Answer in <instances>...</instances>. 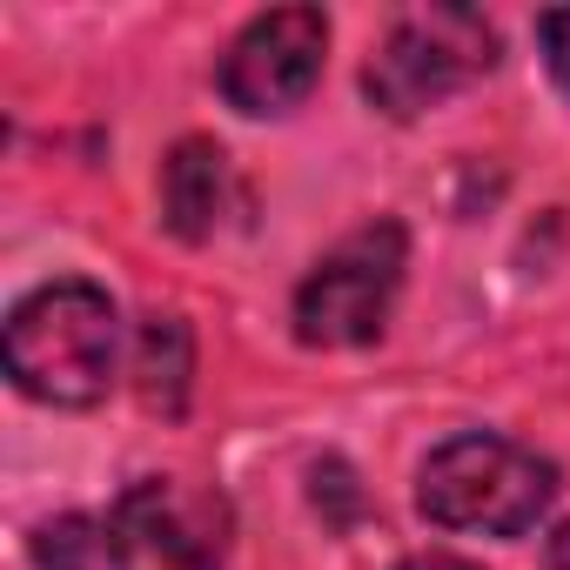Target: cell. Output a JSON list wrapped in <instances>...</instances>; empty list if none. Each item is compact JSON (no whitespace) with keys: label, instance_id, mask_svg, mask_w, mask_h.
<instances>
[{"label":"cell","instance_id":"obj_1","mask_svg":"<svg viewBox=\"0 0 570 570\" xmlns=\"http://www.w3.org/2000/svg\"><path fill=\"white\" fill-rule=\"evenodd\" d=\"M115 303L95 282H48V289L21 296L8 316V376L21 396L55 403V410H88L108 396L115 376Z\"/></svg>","mask_w":570,"mask_h":570},{"label":"cell","instance_id":"obj_2","mask_svg":"<svg viewBox=\"0 0 570 570\" xmlns=\"http://www.w3.org/2000/svg\"><path fill=\"white\" fill-rule=\"evenodd\" d=\"M557 497V470L490 430L450 436L416 470V510L443 530H483V537H523Z\"/></svg>","mask_w":570,"mask_h":570},{"label":"cell","instance_id":"obj_3","mask_svg":"<svg viewBox=\"0 0 570 570\" xmlns=\"http://www.w3.org/2000/svg\"><path fill=\"white\" fill-rule=\"evenodd\" d=\"M403 222H370L343 235L296 289V336L309 350H363L383 336L396 289H403Z\"/></svg>","mask_w":570,"mask_h":570},{"label":"cell","instance_id":"obj_4","mask_svg":"<svg viewBox=\"0 0 570 570\" xmlns=\"http://www.w3.org/2000/svg\"><path fill=\"white\" fill-rule=\"evenodd\" d=\"M497 68V35L470 8H423L390 28V41L370 55L363 88L390 121H416L423 108L450 101L456 88L483 81Z\"/></svg>","mask_w":570,"mask_h":570},{"label":"cell","instance_id":"obj_5","mask_svg":"<svg viewBox=\"0 0 570 570\" xmlns=\"http://www.w3.org/2000/svg\"><path fill=\"white\" fill-rule=\"evenodd\" d=\"M101 537L115 570H222L228 503L181 476H141L115 497Z\"/></svg>","mask_w":570,"mask_h":570},{"label":"cell","instance_id":"obj_6","mask_svg":"<svg viewBox=\"0 0 570 570\" xmlns=\"http://www.w3.org/2000/svg\"><path fill=\"white\" fill-rule=\"evenodd\" d=\"M323 55H330V21L323 8H275L255 14L228 55H222V101L235 115H289L309 101V88L323 81Z\"/></svg>","mask_w":570,"mask_h":570},{"label":"cell","instance_id":"obj_7","mask_svg":"<svg viewBox=\"0 0 570 570\" xmlns=\"http://www.w3.org/2000/svg\"><path fill=\"white\" fill-rule=\"evenodd\" d=\"M235 202H242V188H235V168L215 141H181L161 161V215L181 242H208Z\"/></svg>","mask_w":570,"mask_h":570},{"label":"cell","instance_id":"obj_8","mask_svg":"<svg viewBox=\"0 0 570 570\" xmlns=\"http://www.w3.org/2000/svg\"><path fill=\"white\" fill-rule=\"evenodd\" d=\"M188 370H195V350H188L181 316H148V323H141V356H135V390H141V403L161 410V416H181V403H188Z\"/></svg>","mask_w":570,"mask_h":570},{"label":"cell","instance_id":"obj_9","mask_svg":"<svg viewBox=\"0 0 570 570\" xmlns=\"http://www.w3.org/2000/svg\"><path fill=\"white\" fill-rule=\"evenodd\" d=\"M95 557H108V537L88 530V517H61L35 530V563L41 570H88Z\"/></svg>","mask_w":570,"mask_h":570},{"label":"cell","instance_id":"obj_10","mask_svg":"<svg viewBox=\"0 0 570 570\" xmlns=\"http://www.w3.org/2000/svg\"><path fill=\"white\" fill-rule=\"evenodd\" d=\"M537 41H543L550 81L570 95V8H550V14H537Z\"/></svg>","mask_w":570,"mask_h":570},{"label":"cell","instance_id":"obj_11","mask_svg":"<svg viewBox=\"0 0 570 570\" xmlns=\"http://www.w3.org/2000/svg\"><path fill=\"white\" fill-rule=\"evenodd\" d=\"M396 570H476V563H463V557H450V550H416V557H403Z\"/></svg>","mask_w":570,"mask_h":570},{"label":"cell","instance_id":"obj_12","mask_svg":"<svg viewBox=\"0 0 570 570\" xmlns=\"http://www.w3.org/2000/svg\"><path fill=\"white\" fill-rule=\"evenodd\" d=\"M550 563H557V570H570V530H557V537H550Z\"/></svg>","mask_w":570,"mask_h":570}]
</instances>
